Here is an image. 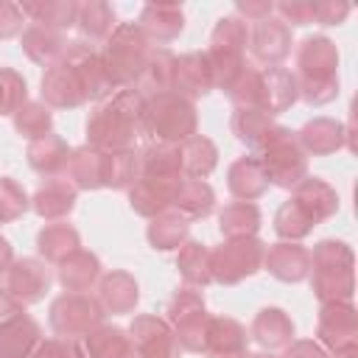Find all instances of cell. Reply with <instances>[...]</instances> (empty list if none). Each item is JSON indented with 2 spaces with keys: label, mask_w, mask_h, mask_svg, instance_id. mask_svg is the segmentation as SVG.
<instances>
[{
  "label": "cell",
  "mask_w": 358,
  "mask_h": 358,
  "mask_svg": "<svg viewBox=\"0 0 358 358\" xmlns=\"http://www.w3.org/2000/svg\"><path fill=\"white\" fill-rule=\"evenodd\" d=\"M112 90L101 53L87 42H67L42 76V101L53 109H76L87 101L109 98Z\"/></svg>",
  "instance_id": "obj_1"
},
{
  "label": "cell",
  "mask_w": 358,
  "mask_h": 358,
  "mask_svg": "<svg viewBox=\"0 0 358 358\" xmlns=\"http://www.w3.org/2000/svg\"><path fill=\"white\" fill-rule=\"evenodd\" d=\"M143 103L145 98L137 90H117L103 98L87 117V145L98 151H123L131 148L143 131Z\"/></svg>",
  "instance_id": "obj_2"
},
{
  "label": "cell",
  "mask_w": 358,
  "mask_h": 358,
  "mask_svg": "<svg viewBox=\"0 0 358 358\" xmlns=\"http://www.w3.org/2000/svg\"><path fill=\"white\" fill-rule=\"evenodd\" d=\"M310 288L316 299L350 302L355 294L352 277V249L344 241H319L310 252Z\"/></svg>",
  "instance_id": "obj_3"
},
{
  "label": "cell",
  "mask_w": 358,
  "mask_h": 358,
  "mask_svg": "<svg viewBox=\"0 0 358 358\" xmlns=\"http://www.w3.org/2000/svg\"><path fill=\"white\" fill-rule=\"evenodd\" d=\"M151 42L148 36L140 31L137 22H120L115 25L112 36L106 39L103 50H101V62L103 70L112 81L115 90H129L140 81L145 62L151 56Z\"/></svg>",
  "instance_id": "obj_4"
},
{
  "label": "cell",
  "mask_w": 358,
  "mask_h": 358,
  "mask_svg": "<svg viewBox=\"0 0 358 358\" xmlns=\"http://www.w3.org/2000/svg\"><path fill=\"white\" fill-rule=\"evenodd\" d=\"M196 126H199V115L193 101L173 90L151 95L143 103V131L151 134L157 143L182 145L187 137L196 134Z\"/></svg>",
  "instance_id": "obj_5"
},
{
  "label": "cell",
  "mask_w": 358,
  "mask_h": 358,
  "mask_svg": "<svg viewBox=\"0 0 358 358\" xmlns=\"http://www.w3.org/2000/svg\"><path fill=\"white\" fill-rule=\"evenodd\" d=\"M176 336L179 350L187 352H204L207 344V308H204V296L199 288H179L171 302H168V319H165Z\"/></svg>",
  "instance_id": "obj_6"
},
{
  "label": "cell",
  "mask_w": 358,
  "mask_h": 358,
  "mask_svg": "<svg viewBox=\"0 0 358 358\" xmlns=\"http://www.w3.org/2000/svg\"><path fill=\"white\" fill-rule=\"evenodd\" d=\"M263 255L266 243L257 238H227L210 249V277L221 285H238L263 268Z\"/></svg>",
  "instance_id": "obj_7"
},
{
  "label": "cell",
  "mask_w": 358,
  "mask_h": 358,
  "mask_svg": "<svg viewBox=\"0 0 358 358\" xmlns=\"http://www.w3.org/2000/svg\"><path fill=\"white\" fill-rule=\"evenodd\" d=\"M263 173L268 179V185L294 190L305 176H308V154L299 148L296 134L288 129L282 137H277L274 143H268L260 154H257Z\"/></svg>",
  "instance_id": "obj_8"
},
{
  "label": "cell",
  "mask_w": 358,
  "mask_h": 358,
  "mask_svg": "<svg viewBox=\"0 0 358 358\" xmlns=\"http://www.w3.org/2000/svg\"><path fill=\"white\" fill-rule=\"evenodd\" d=\"M106 310L101 308L98 296L90 294H62L50 305V327L62 338H78L103 324Z\"/></svg>",
  "instance_id": "obj_9"
},
{
  "label": "cell",
  "mask_w": 358,
  "mask_h": 358,
  "mask_svg": "<svg viewBox=\"0 0 358 358\" xmlns=\"http://www.w3.org/2000/svg\"><path fill=\"white\" fill-rule=\"evenodd\" d=\"M134 358H179V344L171 324L154 313L134 316L129 327Z\"/></svg>",
  "instance_id": "obj_10"
},
{
  "label": "cell",
  "mask_w": 358,
  "mask_h": 358,
  "mask_svg": "<svg viewBox=\"0 0 358 358\" xmlns=\"http://www.w3.org/2000/svg\"><path fill=\"white\" fill-rule=\"evenodd\" d=\"M316 336L330 352L358 347V313L352 302H324L319 310Z\"/></svg>",
  "instance_id": "obj_11"
},
{
  "label": "cell",
  "mask_w": 358,
  "mask_h": 358,
  "mask_svg": "<svg viewBox=\"0 0 358 358\" xmlns=\"http://www.w3.org/2000/svg\"><path fill=\"white\" fill-rule=\"evenodd\" d=\"M246 48L257 64L280 67V62L291 53V28L280 17H266L252 25Z\"/></svg>",
  "instance_id": "obj_12"
},
{
  "label": "cell",
  "mask_w": 358,
  "mask_h": 358,
  "mask_svg": "<svg viewBox=\"0 0 358 358\" xmlns=\"http://www.w3.org/2000/svg\"><path fill=\"white\" fill-rule=\"evenodd\" d=\"M338 50L327 36H305L296 48V78L299 81H338Z\"/></svg>",
  "instance_id": "obj_13"
},
{
  "label": "cell",
  "mask_w": 358,
  "mask_h": 358,
  "mask_svg": "<svg viewBox=\"0 0 358 358\" xmlns=\"http://www.w3.org/2000/svg\"><path fill=\"white\" fill-rule=\"evenodd\" d=\"M8 282H6V291L22 302V305H34V302H42L45 294L50 291V268L45 266V260H36V257H20L11 263V268L6 271Z\"/></svg>",
  "instance_id": "obj_14"
},
{
  "label": "cell",
  "mask_w": 358,
  "mask_h": 358,
  "mask_svg": "<svg viewBox=\"0 0 358 358\" xmlns=\"http://www.w3.org/2000/svg\"><path fill=\"white\" fill-rule=\"evenodd\" d=\"M182 179H154V176H137L129 187V204L137 215L154 218L165 210H173L176 187Z\"/></svg>",
  "instance_id": "obj_15"
},
{
  "label": "cell",
  "mask_w": 358,
  "mask_h": 358,
  "mask_svg": "<svg viewBox=\"0 0 358 358\" xmlns=\"http://www.w3.org/2000/svg\"><path fill=\"white\" fill-rule=\"evenodd\" d=\"M229 129L232 134L252 151H263L268 143H274L277 137H282L288 129L280 126L274 117H268L266 112L260 109H235L232 112V120H229Z\"/></svg>",
  "instance_id": "obj_16"
},
{
  "label": "cell",
  "mask_w": 358,
  "mask_h": 358,
  "mask_svg": "<svg viewBox=\"0 0 358 358\" xmlns=\"http://www.w3.org/2000/svg\"><path fill=\"white\" fill-rule=\"evenodd\" d=\"M294 134H296L299 148L313 157H327V154H336L338 148L350 145V129L333 117H313Z\"/></svg>",
  "instance_id": "obj_17"
},
{
  "label": "cell",
  "mask_w": 358,
  "mask_h": 358,
  "mask_svg": "<svg viewBox=\"0 0 358 358\" xmlns=\"http://www.w3.org/2000/svg\"><path fill=\"white\" fill-rule=\"evenodd\" d=\"M263 268L282 282H302L310 274V252L294 241L271 243L263 255Z\"/></svg>",
  "instance_id": "obj_18"
},
{
  "label": "cell",
  "mask_w": 358,
  "mask_h": 358,
  "mask_svg": "<svg viewBox=\"0 0 358 358\" xmlns=\"http://www.w3.org/2000/svg\"><path fill=\"white\" fill-rule=\"evenodd\" d=\"M171 90L185 95V98H199L207 95L213 90V73H210V62L207 53H182L173 62V78H171Z\"/></svg>",
  "instance_id": "obj_19"
},
{
  "label": "cell",
  "mask_w": 358,
  "mask_h": 358,
  "mask_svg": "<svg viewBox=\"0 0 358 358\" xmlns=\"http://www.w3.org/2000/svg\"><path fill=\"white\" fill-rule=\"evenodd\" d=\"M246 347H249V333L238 319L210 316L207 344H204V352L210 358H241L246 355Z\"/></svg>",
  "instance_id": "obj_20"
},
{
  "label": "cell",
  "mask_w": 358,
  "mask_h": 358,
  "mask_svg": "<svg viewBox=\"0 0 358 358\" xmlns=\"http://www.w3.org/2000/svg\"><path fill=\"white\" fill-rule=\"evenodd\" d=\"M137 25L148 36L151 45L154 42L157 45H168V42H173L182 34V28H185V11L176 3H148V6H143Z\"/></svg>",
  "instance_id": "obj_21"
},
{
  "label": "cell",
  "mask_w": 358,
  "mask_h": 358,
  "mask_svg": "<svg viewBox=\"0 0 358 358\" xmlns=\"http://www.w3.org/2000/svg\"><path fill=\"white\" fill-rule=\"evenodd\" d=\"M299 98L296 90V76L285 67H266L263 70V87H260V112H266L268 117L282 115L285 109H291Z\"/></svg>",
  "instance_id": "obj_22"
},
{
  "label": "cell",
  "mask_w": 358,
  "mask_h": 358,
  "mask_svg": "<svg viewBox=\"0 0 358 358\" xmlns=\"http://www.w3.org/2000/svg\"><path fill=\"white\" fill-rule=\"evenodd\" d=\"M291 199L310 215L313 224H322L338 213V193L324 179H316V176H305L294 187Z\"/></svg>",
  "instance_id": "obj_23"
},
{
  "label": "cell",
  "mask_w": 358,
  "mask_h": 358,
  "mask_svg": "<svg viewBox=\"0 0 358 358\" xmlns=\"http://www.w3.org/2000/svg\"><path fill=\"white\" fill-rule=\"evenodd\" d=\"M98 302L106 313H131L140 302V285L129 271H109L98 280Z\"/></svg>",
  "instance_id": "obj_24"
},
{
  "label": "cell",
  "mask_w": 358,
  "mask_h": 358,
  "mask_svg": "<svg viewBox=\"0 0 358 358\" xmlns=\"http://www.w3.org/2000/svg\"><path fill=\"white\" fill-rule=\"evenodd\" d=\"M76 193H78V190H76L67 179L53 176V179H48V182L34 193L31 207H34V213H36L39 218H45V221H62V218H67V215L73 213V207H76Z\"/></svg>",
  "instance_id": "obj_25"
},
{
  "label": "cell",
  "mask_w": 358,
  "mask_h": 358,
  "mask_svg": "<svg viewBox=\"0 0 358 358\" xmlns=\"http://www.w3.org/2000/svg\"><path fill=\"white\" fill-rule=\"evenodd\" d=\"M227 187L238 201H255L268 190V179L257 157H238L227 171Z\"/></svg>",
  "instance_id": "obj_26"
},
{
  "label": "cell",
  "mask_w": 358,
  "mask_h": 358,
  "mask_svg": "<svg viewBox=\"0 0 358 358\" xmlns=\"http://www.w3.org/2000/svg\"><path fill=\"white\" fill-rule=\"evenodd\" d=\"M98 280H101V260L87 249H78L59 263V282L67 294H87Z\"/></svg>",
  "instance_id": "obj_27"
},
{
  "label": "cell",
  "mask_w": 358,
  "mask_h": 358,
  "mask_svg": "<svg viewBox=\"0 0 358 358\" xmlns=\"http://www.w3.org/2000/svg\"><path fill=\"white\" fill-rule=\"evenodd\" d=\"M252 338L263 350H285L294 341V322L282 308H263L252 322Z\"/></svg>",
  "instance_id": "obj_28"
},
{
  "label": "cell",
  "mask_w": 358,
  "mask_h": 358,
  "mask_svg": "<svg viewBox=\"0 0 358 358\" xmlns=\"http://www.w3.org/2000/svg\"><path fill=\"white\" fill-rule=\"evenodd\" d=\"M101 162H103V151H98L92 145L70 148L64 176L76 190H98L101 187Z\"/></svg>",
  "instance_id": "obj_29"
},
{
  "label": "cell",
  "mask_w": 358,
  "mask_h": 358,
  "mask_svg": "<svg viewBox=\"0 0 358 358\" xmlns=\"http://www.w3.org/2000/svg\"><path fill=\"white\" fill-rule=\"evenodd\" d=\"M67 157H70V145L53 131L39 140H31V145H28V165L48 179H53L64 171Z\"/></svg>",
  "instance_id": "obj_30"
},
{
  "label": "cell",
  "mask_w": 358,
  "mask_h": 358,
  "mask_svg": "<svg viewBox=\"0 0 358 358\" xmlns=\"http://www.w3.org/2000/svg\"><path fill=\"white\" fill-rule=\"evenodd\" d=\"M39 341V324L31 316H20L0 327V358H28Z\"/></svg>",
  "instance_id": "obj_31"
},
{
  "label": "cell",
  "mask_w": 358,
  "mask_h": 358,
  "mask_svg": "<svg viewBox=\"0 0 358 358\" xmlns=\"http://www.w3.org/2000/svg\"><path fill=\"white\" fill-rule=\"evenodd\" d=\"M140 176L182 179V148L176 143H151L140 154Z\"/></svg>",
  "instance_id": "obj_32"
},
{
  "label": "cell",
  "mask_w": 358,
  "mask_h": 358,
  "mask_svg": "<svg viewBox=\"0 0 358 358\" xmlns=\"http://www.w3.org/2000/svg\"><path fill=\"white\" fill-rule=\"evenodd\" d=\"M87 358H134V347L126 330L112 324H98L84 336Z\"/></svg>",
  "instance_id": "obj_33"
},
{
  "label": "cell",
  "mask_w": 358,
  "mask_h": 358,
  "mask_svg": "<svg viewBox=\"0 0 358 358\" xmlns=\"http://www.w3.org/2000/svg\"><path fill=\"white\" fill-rule=\"evenodd\" d=\"M173 210L179 215H185L187 221L207 218L215 210V193L204 179H182L176 187Z\"/></svg>",
  "instance_id": "obj_34"
},
{
  "label": "cell",
  "mask_w": 358,
  "mask_h": 358,
  "mask_svg": "<svg viewBox=\"0 0 358 358\" xmlns=\"http://www.w3.org/2000/svg\"><path fill=\"white\" fill-rule=\"evenodd\" d=\"M67 48V39L64 34L53 31V28H45V25H28L22 31V50L31 62L42 64V67H50L62 50Z\"/></svg>",
  "instance_id": "obj_35"
},
{
  "label": "cell",
  "mask_w": 358,
  "mask_h": 358,
  "mask_svg": "<svg viewBox=\"0 0 358 358\" xmlns=\"http://www.w3.org/2000/svg\"><path fill=\"white\" fill-rule=\"evenodd\" d=\"M81 249V238L70 224H48L36 235V252L45 257V263H62L73 252Z\"/></svg>",
  "instance_id": "obj_36"
},
{
  "label": "cell",
  "mask_w": 358,
  "mask_h": 358,
  "mask_svg": "<svg viewBox=\"0 0 358 358\" xmlns=\"http://www.w3.org/2000/svg\"><path fill=\"white\" fill-rule=\"evenodd\" d=\"M173 62H176V56L168 48H151V56L145 62V70H143L140 81L131 90H137L143 98L168 92L171 90V78H173Z\"/></svg>",
  "instance_id": "obj_37"
},
{
  "label": "cell",
  "mask_w": 358,
  "mask_h": 358,
  "mask_svg": "<svg viewBox=\"0 0 358 358\" xmlns=\"http://www.w3.org/2000/svg\"><path fill=\"white\" fill-rule=\"evenodd\" d=\"M182 176L187 179H204L215 171L218 165V148L210 137L204 134H193L187 137L182 145Z\"/></svg>",
  "instance_id": "obj_38"
},
{
  "label": "cell",
  "mask_w": 358,
  "mask_h": 358,
  "mask_svg": "<svg viewBox=\"0 0 358 358\" xmlns=\"http://www.w3.org/2000/svg\"><path fill=\"white\" fill-rule=\"evenodd\" d=\"M137 176H140V154H134V148L103 151V162H101V187L123 190V187H131V182H134Z\"/></svg>",
  "instance_id": "obj_39"
},
{
  "label": "cell",
  "mask_w": 358,
  "mask_h": 358,
  "mask_svg": "<svg viewBox=\"0 0 358 358\" xmlns=\"http://www.w3.org/2000/svg\"><path fill=\"white\" fill-rule=\"evenodd\" d=\"M25 17L34 20V25H45L53 31H64L76 25L78 3L76 0H39V3H20Z\"/></svg>",
  "instance_id": "obj_40"
},
{
  "label": "cell",
  "mask_w": 358,
  "mask_h": 358,
  "mask_svg": "<svg viewBox=\"0 0 358 358\" xmlns=\"http://www.w3.org/2000/svg\"><path fill=\"white\" fill-rule=\"evenodd\" d=\"M218 229L224 238H255L260 229V210L255 201H232L218 213Z\"/></svg>",
  "instance_id": "obj_41"
},
{
  "label": "cell",
  "mask_w": 358,
  "mask_h": 358,
  "mask_svg": "<svg viewBox=\"0 0 358 358\" xmlns=\"http://www.w3.org/2000/svg\"><path fill=\"white\" fill-rule=\"evenodd\" d=\"M187 218L179 215L176 210H165L159 215L151 218L145 235H148V243L159 252H171V249H179L185 241H187Z\"/></svg>",
  "instance_id": "obj_42"
},
{
  "label": "cell",
  "mask_w": 358,
  "mask_h": 358,
  "mask_svg": "<svg viewBox=\"0 0 358 358\" xmlns=\"http://www.w3.org/2000/svg\"><path fill=\"white\" fill-rule=\"evenodd\" d=\"M76 28L90 42H106L112 36V31H115V11H112V6L109 3H101V0L78 3Z\"/></svg>",
  "instance_id": "obj_43"
},
{
  "label": "cell",
  "mask_w": 358,
  "mask_h": 358,
  "mask_svg": "<svg viewBox=\"0 0 358 358\" xmlns=\"http://www.w3.org/2000/svg\"><path fill=\"white\" fill-rule=\"evenodd\" d=\"M176 268L190 288H204L210 277V249L201 241H185L176 255Z\"/></svg>",
  "instance_id": "obj_44"
},
{
  "label": "cell",
  "mask_w": 358,
  "mask_h": 358,
  "mask_svg": "<svg viewBox=\"0 0 358 358\" xmlns=\"http://www.w3.org/2000/svg\"><path fill=\"white\" fill-rule=\"evenodd\" d=\"M11 117H14L17 134H22L25 140H39V137L50 134V129H53L50 106L39 103V101H25Z\"/></svg>",
  "instance_id": "obj_45"
},
{
  "label": "cell",
  "mask_w": 358,
  "mask_h": 358,
  "mask_svg": "<svg viewBox=\"0 0 358 358\" xmlns=\"http://www.w3.org/2000/svg\"><path fill=\"white\" fill-rule=\"evenodd\" d=\"M316 224L310 221V215L294 201V199H288V201H282L280 204V210H277V215H274V232L282 238V241H302L305 235H310V229H313Z\"/></svg>",
  "instance_id": "obj_46"
},
{
  "label": "cell",
  "mask_w": 358,
  "mask_h": 358,
  "mask_svg": "<svg viewBox=\"0 0 358 358\" xmlns=\"http://www.w3.org/2000/svg\"><path fill=\"white\" fill-rule=\"evenodd\" d=\"M260 87H263V70L255 64H243L238 78L229 84L227 95L235 103V109H257L260 106Z\"/></svg>",
  "instance_id": "obj_47"
},
{
  "label": "cell",
  "mask_w": 358,
  "mask_h": 358,
  "mask_svg": "<svg viewBox=\"0 0 358 358\" xmlns=\"http://www.w3.org/2000/svg\"><path fill=\"white\" fill-rule=\"evenodd\" d=\"M246 45H249V28L241 17H221L213 28V36H210V48L215 50H229V53H246Z\"/></svg>",
  "instance_id": "obj_48"
},
{
  "label": "cell",
  "mask_w": 358,
  "mask_h": 358,
  "mask_svg": "<svg viewBox=\"0 0 358 358\" xmlns=\"http://www.w3.org/2000/svg\"><path fill=\"white\" fill-rule=\"evenodd\" d=\"M28 207H31V199L22 190V185L14 182L11 176H0V224H11L22 218Z\"/></svg>",
  "instance_id": "obj_49"
},
{
  "label": "cell",
  "mask_w": 358,
  "mask_h": 358,
  "mask_svg": "<svg viewBox=\"0 0 358 358\" xmlns=\"http://www.w3.org/2000/svg\"><path fill=\"white\" fill-rule=\"evenodd\" d=\"M28 95V84L25 78L11 70V67H0V115H14Z\"/></svg>",
  "instance_id": "obj_50"
},
{
  "label": "cell",
  "mask_w": 358,
  "mask_h": 358,
  "mask_svg": "<svg viewBox=\"0 0 358 358\" xmlns=\"http://www.w3.org/2000/svg\"><path fill=\"white\" fill-rule=\"evenodd\" d=\"M28 358H87L84 347L76 338H42Z\"/></svg>",
  "instance_id": "obj_51"
},
{
  "label": "cell",
  "mask_w": 358,
  "mask_h": 358,
  "mask_svg": "<svg viewBox=\"0 0 358 358\" xmlns=\"http://www.w3.org/2000/svg\"><path fill=\"white\" fill-rule=\"evenodd\" d=\"M299 98L310 106H324L338 95V81H299L296 78Z\"/></svg>",
  "instance_id": "obj_52"
},
{
  "label": "cell",
  "mask_w": 358,
  "mask_h": 358,
  "mask_svg": "<svg viewBox=\"0 0 358 358\" xmlns=\"http://www.w3.org/2000/svg\"><path fill=\"white\" fill-rule=\"evenodd\" d=\"M25 11L20 3H8L0 0V39H11L17 34H22L25 28Z\"/></svg>",
  "instance_id": "obj_53"
},
{
  "label": "cell",
  "mask_w": 358,
  "mask_h": 358,
  "mask_svg": "<svg viewBox=\"0 0 358 358\" xmlns=\"http://www.w3.org/2000/svg\"><path fill=\"white\" fill-rule=\"evenodd\" d=\"M280 11V20L291 28V25H310L313 22V3L310 0H291V3H277L274 6Z\"/></svg>",
  "instance_id": "obj_54"
},
{
  "label": "cell",
  "mask_w": 358,
  "mask_h": 358,
  "mask_svg": "<svg viewBox=\"0 0 358 358\" xmlns=\"http://www.w3.org/2000/svg\"><path fill=\"white\" fill-rule=\"evenodd\" d=\"M350 14V6L347 3H336V0H322V3H313V22L319 25H341Z\"/></svg>",
  "instance_id": "obj_55"
},
{
  "label": "cell",
  "mask_w": 358,
  "mask_h": 358,
  "mask_svg": "<svg viewBox=\"0 0 358 358\" xmlns=\"http://www.w3.org/2000/svg\"><path fill=\"white\" fill-rule=\"evenodd\" d=\"M282 358H327L324 347L316 344L313 338H299V341H291L282 352Z\"/></svg>",
  "instance_id": "obj_56"
},
{
  "label": "cell",
  "mask_w": 358,
  "mask_h": 358,
  "mask_svg": "<svg viewBox=\"0 0 358 358\" xmlns=\"http://www.w3.org/2000/svg\"><path fill=\"white\" fill-rule=\"evenodd\" d=\"M235 8H238V14H243V17H246V20H252V22H260V20H266V17H271V14H274V3H271V0H263V3L238 0V3H235Z\"/></svg>",
  "instance_id": "obj_57"
},
{
  "label": "cell",
  "mask_w": 358,
  "mask_h": 358,
  "mask_svg": "<svg viewBox=\"0 0 358 358\" xmlns=\"http://www.w3.org/2000/svg\"><path fill=\"white\" fill-rule=\"evenodd\" d=\"M20 316H25V305L17 302L6 288H0V327L14 322V319H20Z\"/></svg>",
  "instance_id": "obj_58"
},
{
  "label": "cell",
  "mask_w": 358,
  "mask_h": 358,
  "mask_svg": "<svg viewBox=\"0 0 358 358\" xmlns=\"http://www.w3.org/2000/svg\"><path fill=\"white\" fill-rule=\"evenodd\" d=\"M11 263H14V249L6 238H0V274H6L11 268Z\"/></svg>",
  "instance_id": "obj_59"
},
{
  "label": "cell",
  "mask_w": 358,
  "mask_h": 358,
  "mask_svg": "<svg viewBox=\"0 0 358 358\" xmlns=\"http://www.w3.org/2000/svg\"><path fill=\"white\" fill-rule=\"evenodd\" d=\"M336 358H358V347H347V350H338V352H333Z\"/></svg>",
  "instance_id": "obj_60"
}]
</instances>
